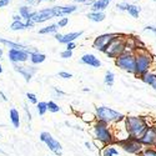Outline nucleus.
I'll list each match as a JSON object with an SVG mask.
<instances>
[{
	"label": "nucleus",
	"mask_w": 156,
	"mask_h": 156,
	"mask_svg": "<svg viewBox=\"0 0 156 156\" xmlns=\"http://www.w3.org/2000/svg\"><path fill=\"white\" fill-rule=\"evenodd\" d=\"M126 49H127V39H125L118 34L111 40V43L108 45V48L104 50V54H106L109 58L116 59L118 56H120Z\"/></svg>",
	"instance_id": "4"
},
{
	"label": "nucleus",
	"mask_w": 156,
	"mask_h": 156,
	"mask_svg": "<svg viewBox=\"0 0 156 156\" xmlns=\"http://www.w3.org/2000/svg\"><path fill=\"white\" fill-rule=\"evenodd\" d=\"M87 18L91 20V21H95V23H100L102 20H105L106 15L104 14L102 11H91L87 14Z\"/></svg>",
	"instance_id": "19"
},
{
	"label": "nucleus",
	"mask_w": 156,
	"mask_h": 156,
	"mask_svg": "<svg viewBox=\"0 0 156 156\" xmlns=\"http://www.w3.org/2000/svg\"><path fill=\"white\" fill-rule=\"evenodd\" d=\"M140 79L144 81L145 84H149L154 90H156V75L155 74H151V73H146L142 75Z\"/></svg>",
	"instance_id": "17"
},
{
	"label": "nucleus",
	"mask_w": 156,
	"mask_h": 156,
	"mask_svg": "<svg viewBox=\"0 0 156 156\" xmlns=\"http://www.w3.org/2000/svg\"><path fill=\"white\" fill-rule=\"evenodd\" d=\"M140 6H136V5H129L127 8V11H129V14L134 16V18H137L139 16V12H140Z\"/></svg>",
	"instance_id": "29"
},
{
	"label": "nucleus",
	"mask_w": 156,
	"mask_h": 156,
	"mask_svg": "<svg viewBox=\"0 0 156 156\" xmlns=\"http://www.w3.org/2000/svg\"><path fill=\"white\" fill-rule=\"evenodd\" d=\"M83 64H86V65H90L93 68H100L101 66V61L93 54H85L83 55L81 60H80Z\"/></svg>",
	"instance_id": "15"
},
{
	"label": "nucleus",
	"mask_w": 156,
	"mask_h": 156,
	"mask_svg": "<svg viewBox=\"0 0 156 156\" xmlns=\"http://www.w3.org/2000/svg\"><path fill=\"white\" fill-rule=\"evenodd\" d=\"M11 0H0V8H5L10 4Z\"/></svg>",
	"instance_id": "38"
},
{
	"label": "nucleus",
	"mask_w": 156,
	"mask_h": 156,
	"mask_svg": "<svg viewBox=\"0 0 156 156\" xmlns=\"http://www.w3.org/2000/svg\"><path fill=\"white\" fill-rule=\"evenodd\" d=\"M75 48H76V45H75L74 41H70V43L66 44V49H68V50H74Z\"/></svg>",
	"instance_id": "39"
},
{
	"label": "nucleus",
	"mask_w": 156,
	"mask_h": 156,
	"mask_svg": "<svg viewBox=\"0 0 156 156\" xmlns=\"http://www.w3.org/2000/svg\"><path fill=\"white\" fill-rule=\"evenodd\" d=\"M118 35V34H102V35H99L98 37H95V40L93 43V46L94 49L99 50V51H102L108 48V45L111 43L112 39Z\"/></svg>",
	"instance_id": "11"
},
{
	"label": "nucleus",
	"mask_w": 156,
	"mask_h": 156,
	"mask_svg": "<svg viewBox=\"0 0 156 156\" xmlns=\"http://www.w3.org/2000/svg\"><path fill=\"white\" fill-rule=\"evenodd\" d=\"M111 0H95V3L91 5V11H102L105 10Z\"/></svg>",
	"instance_id": "18"
},
{
	"label": "nucleus",
	"mask_w": 156,
	"mask_h": 156,
	"mask_svg": "<svg viewBox=\"0 0 156 156\" xmlns=\"http://www.w3.org/2000/svg\"><path fill=\"white\" fill-rule=\"evenodd\" d=\"M80 116H81V119H83L84 122H89V124H91V122H94L95 120H98L96 115H94V114H91V112H83Z\"/></svg>",
	"instance_id": "25"
},
{
	"label": "nucleus",
	"mask_w": 156,
	"mask_h": 156,
	"mask_svg": "<svg viewBox=\"0 0 156 156\" xmlns=\"http://www.w3.org/2000/svg\"><path fill=\"white\" fill-rule=\"evenodd\" d=\"M58 29H59L58 24H51V25H48V27L39 30V34H43V35L44 34H56Z\"/></svg>",
	"instance_id": "23"
},
{
	"label": "nucleus",
	"mask_w": 156,
	"mask_h": 156,
	"mask_svg": "<svg viewBox=\"0 0 156 156\" xmlns=\"http://www.w3.org/2000/svg\"><path fill=\"white\" fill-rule=\"evenodd\" d=\"M14 69H15V71H18L19 74H21L24 77H25V81H30L31 80V77H33V75L37 71V69L36 68H33V66H20V65H18L16 62H14Z\"/></svg>",
	"instance_id": "13"
},
{
	"label": "nucleus",
	"mask_w": 156,
	"mask_h": 156,
	"mask_svg": "<svg viewBox=\"0 0 156 156\" xmlns=\"http://www.w3.org/2000/svg\"><path fill=\"white\" fill-rule=\"evenodd\" d=\"M135 55H136L135 75L141 77L144 74L149 73V69L151 68V64H152V58L146 50H139V49L135 50Z\"/></svg>",
	"instance_id": "5"
},
{
	"label": "nucleus",
	"mask_w": 156,
	"mask_h": 156,
	"mask_svg": "<svg viewBox=\"0 0 156 156\" xmlns=\"http://www.w3.org/2000/svg\"><path fill=\"white\" fill-rule=\"evenodd\" d=\"M12 20L14 21H20V20H23V16L20 14H15L14 16H12Z\"/></svg>",
	"instance_id": "40"
},
{
	"label": "nucleus",
	"mask_w": 156,
	"mask_h": 156,
	"mask_svg": "<svg viewBox=\"0 0 156 156\" xmlns=\"http://www.w3.org/2000/svg\"><path fill=\"white\" fill-rule=\"evenodd\" d=\"M154 2H156V0H154Z\"/></svg>",
	"instance_id": "50"
},
{
	"label": "nucleus",
	"mask_w": 156,
	"mask_h": 156,
	"mask_svg": "<svg viewBox=\"0 0 156 156\" xmlns=\"http://www.w3.org/2000/svg\"><path fill=\"white\" fill-rule=\"evenodd\" d=\"M59 76L62 77V79H71V77H73V75L70 73H66V71H60Z\"/></svg>",
	"instance_id": "36"
},
{
	"label": "nucleus",
	"mask_w": 156,
	"mask_h": 156,
	"mask_svg": "<svg viewBox=\"0 0 156 156\" xmlns=\"http://www.w3.org/2000/svg\"><path fill=\"white\" fill-rule=\"evenodd\" d=\"M35 11L36 10H34L31 8V5H24V6L19 8V14L23 16L24 20H31L34 14H35Z\"/></svg>",
	"instance_id": "16"
},
{
	"label": "nucleus",
	"mask_w": 156,
	"mask_h": 156,
	"mask_svg": "<svg viewBox=\"0 0 156 156\" xmlns=\"http://www.w3.org/2000/svg\"><path fill=\"white\" fill-rule=\"evenodd\" d=\"M114 80H115V75H114V73L108 71V73L105 74V79H104L105 84H106L108 86H112V85H114Z\"/></svg>",
	"instance_id": "28"
},
{
	"label": "nucleus",
	"mask_w": 156,
	"mask_h": 156,
	"mask_svg": "<svg viewBox=\"0 0 156 156\" xmlns=\"http://www.w3.org/2000/svg\"><path fill=\"white\" fill-rule=\"evenodd\" d=\"M48 110L50 112H59L60 111V108H59L58 104H55L54 101H49L48 102Z\"/></svg>",
	"instance_id": "30"
},
{
	"label": "nucleus",
	"mask_w": 156,
	"mask_h": 156,
	"mask_svg": "<svg viewBox=\"0 0 156 156\" xmlns=\"http://www.w3.org/2000/svg\"><path fill=\"white\" fill-rule=\"evenodd\" d=\"M36 109H37V112L39 115H45V112L48 111V102L45 101H40V102H37L36 104Z\"/></svg>",
	"instance_id": "26"
},
{
	"label": "nucleus",
	"mask_w": 156,
	"mask_h": 156,
	"mask_svg": "<svg viewBox=\"0 0 156 156\" xmlns=\"http://www.w3.org/2000/svg\"><path fill=\"white\" fill-rule=\"evenodd\" d=\"M116 66L120 68L121 70H125L130 74L135 75V70H136V55L134 50H125L124 53L115 59Z\"/></svg>",
	"instance_id": "2"
},
{
	"label": "nucleus",
	"mask_w": 156,
	"mask_h": 156,
	"mask_svg": "<svg viewBox=\"0 0 156 156\" xmlns=\"http://www.w3.org/2000/svg\"><path fill=\"white\" fill-rule=\"evenodd\" d=\"M27 98H28V100H29L31 104H37V99H36V95H35V94L28 93V94H27Z\"/></svg>",
	"instance_id": "34"
},
{
	"label": "nucleus",
	"mask_w": 156,
	"mask_h": 156,
	"mask_svg": "<svg viewBox=\"0 0 156 156\" xmlns=\"http://www.w3.org/2000/svg\"><path fill=\"white\" fill-rule=\"evenodd\" d=\"M85 145H86V147H89V149H91V150H93V149H94V147H93V146H91V144H90V142H87V141H86V142H85Z\"/></svg>",
	"instance_id": "44"
},
{
	"label": "nucleus",
	"mask_w": 156,
	"mask_h": 156,
	"mask_svg": "<svg viewBox=\"0 0 156 156\" xmlns=\"http://www.w3.org/2000/svg\"><path fill=\"white\" fill-rule=\"evenodd\" d=\"M45 59H46L45 54H41V53H39V51H35V53L30 54V61H31V64H34V65H37V64L44 62Z\"/></svg>",
	"instance_id": "20"
},
{
	"label": "nucleus",
	"mask_w": 156,
	"mask_h": 156,
	"mask_svg": "<svg viewBox=\"0 0 156 156\" xmlns=\"http://www.w3.org/2000/svg\"><path fill=\"white\" fill-rule=\"evenodd\" d=\"M58 25H59V28H65L66 25L69 24V18H65V16H62L58 23H56Z\"/></svg>",
	"instance_id": "32"
},
{
	"label": "nucleus",
	"mask_w": 156,
	"mask_h": 156,
	"mask_svg": "<svg viewBox=\"0 0 156 156\" xmlns=\"http://www.w3.org/2000/svg\"><path fill=\"white\" fill-rule=\"evenodd\" d=\"M60 56L62 58V59H69V58H71L73 56V50H65V51H62V53L60 54Z\"/></svg>",
	"instance_id": "33"
},
{
	"label": "nucleus",
	"mask_w": 156,
	"mask_h": 156,
	"mask_svg": "<svg viewBox=\"0 0 156 156\" xmlns=\"http://www.w3.org/2000/svg\"><path fill=\"white\" fill-rule=\"evenodd\" d=\"M2 55H3V49L0 48V56H2Z\"/></svg>",
	"instance_id": "47"
},
{
	"label": "nucleus",
	"mask_w": 156,
	"mask_h": 156,
	"mask_svg": "<svg viewBox=\"0 0 156 156\" xmlns=\"http://www.w3.org/2000/svg\"><path fill=\"white\" fill-rule=\"evenodd\" d=\"M115 144L120 145L126 152L129 154H140L144 150V145L140 142L139 139H134V137H126L122 140H116Z\"/></svg>",
	"instance_id": "7"
},
{
	"label": "nucleus",
	"mask_w": 156,
	"mask_h": 156,
	"mask_svg": "<svg viewBox=\"0 0 156 156\" xmlns=\"http://www.w3.org/2000/svg\"><path fill=\"white\" fill-rule=\"evenodd\" d=\"M40 140H41L43 142H45V144L48 145V147H49L51 151H53L55 155L60 156V155L62 154V147H61V145H60V142H59L58 140H55L49 133H46V131L41 133V134H40Z\"/></svg>",
	"instance_id": "9"
},
{
	"label": "nucleus",
	"mask_w": 156,
	"mask_h": 156,
	"mask_svg": "<svg viewBox=\"0 0 156 156\" xmlns=\"http://www.w3.org/2000/svg\"><path fill=\"white\" fill-rule=\"evenodd\" d=\"M10 29L12 31H19V30H24V29H29V25H28L27 21L23 23V20H20V21H12L11 25H10Z\"/></svg>",
	"instance_id": "21"
},
{
	"label": "nucleus",
	"mask_w": 156,
	"mask_h": 156,
	"mask_svg": "<svg viewBox=\"0 0 156 156\" xmlns=\"http://www.w3.org/2000/svg\"><path fill=\"white\" fill-rule=\"evenodd\" d=\"M0 152H2V154H5V152H4V151H3L2 149H0Z\"/></svg>",
	"instance_id": "48"
},
{
	"label": "nucleus",
	"mask_w": 156,
	"mask_h": 156,
	"mask_svg": "<svg viewBox=\"0 0 156 156\" xmlns=\"http://www.w3.org/2000/svg\"><path fill=\"white\" fill-rule=\"evenodd\" d=\"M3 73V66H2V64H0V74Z\"/></svg>",
	"instance_id": "46"
},
{
	"label": "nucleus",
	"mask_w": 156,
	"mask_h": 156,
	"mask_svg": "<svg viewBox=\"0 0 156 156\" xmlns=\"http://www.w3.org/2000/svg\"><path fill=\"white\" fill-rule=\"evenodd\" d=\"M0 95H2V98H3V100H5V101L8 100V98H6V96H5V95H4V94H3L2 91H0Z\"/></svg>",
	"instance_id": "45"
},
{
	"label": "nucleus",
	"mask_w": 156,
	"mask_h": 156,
	"mask_svg": "<svg viewBox=\"0 0 156 156\" xmlns=\"http://www.w3.org/2000/svg\"><path fill=\"white\" fill-rule=\"evenodd\" d=\"M53 18H56L54 6L53 8H44V9H40V10H36L31 20L35 24H41V23H45V21H48L50 19H53Z\"/></svg>",
	"instance_id": "8"
},
{
	"label": "nucleus",
	"mask_w": 156,
	"mask_h": 156,
	"mask_svg": "<svg viewBox=\"0 0 156 156\" xmlns=\"http://www.w3.org/2000/svg\"><path fill=\"white\" fill-rule=\"evenodd\" d=\"M81 35H83V31L69 33V34H65V35L56 33V34H55V39H56L59 43H61V44H68V43H70V41L76 40V39H77V37H80Z\"/></svg>",
	"instance_id": "14"
},
{
	"label": "nucleus",
	"mask_w": 156,
	"mask_h": 156,
	"mask_svg": "<svg viewBox=\"0 0 156 156\" xmlns=\"http://www.w3.org/2000/svg\"><path fill=\"white\" fill-rule=\"evenodd\" d=\"M145 30H151V31H154V33L156 34V28H155V27H146Z\"/></svg>",
	"instance_id": "41"
},
{
	"label": "nucleus",
	"mask_w": 156,
	"mask_h": 156,
	"mask_svg": "<svg viewBox=\"0 0 156 156\" xmlns=\"http://www.w3.org/2000/svg\"><path fill=\"white\" fill-rule=\"evenodd\" d=\"M155 127H156V125H155ZM155 147H156V141H155Z\"/></svg>",
	"instance_id": "49"
},
{
	"label": "nucleus",
	"mask_w": 156,
	"mask_h": 156,
	"mask_svg": "<svg viewBox=\"0 0 156 156\" xmlns=\"http://www.w3.org/2000/svg\"><path fill=\"white\" fill-rule=\"evenodd\" d=\"M94 3H95V0H87V2H86L85 4H86V5H93Z\"/></svg>",
	"instance_id": "43"
},
{
	"label": "nucleus",
	"mask_w": 156,
	"mask_h": 156,
	"mask_svg": "<svg viewBox=\"0 0 156 156\" xmlns=\"http://www.w3.org/2000/svg\"><path fill=\"white\" fill-rule=\"evenodd\" d=\"M129 5H130V4H127V3H120V4H118V6H116V8H118L119 10H126V11H127Z\"/></svg>",
	"instance_id": "37"
},
{
	"label": "nucleus",
	"mask_w": 156,
	"mask_h": 156,
	"mask_svg": "<svg viewBox=\"0 0 156 156\" xmlns=\"http://www.w3.org/2000/svg\"><path fill=\"white\" fill-rule=\"evenodd\" d=\"M112 155H119V151L116 150L115 147L108 145L105 146V149H104V152H102V156H112Z\"/></svg>",
	"instance_id": "27"
},
{
	"label": "nucleus",
	"mask_w": 156,
	"mask_h": 156,
	"mask_svg": "<svg viewBox=\"0 0 156 156\" xmlns=\"http://www.w3.org/2000/svg\"><path fill=\"white\" fill-rule=\"evenodd\" d=\"M74 2H75V3H79V4H85L87 0H74Z\"/></svg>",
	"instance_id": "42"
},
{
	"label": "nucleus",
	"mask_w": 156,
	"mask_h": 156,
	"mask_svg": "<svg viewBox=\"0 0 156 156\" xmlns=\"http://www.w3.org/2000/svg\"><path fill=\"white\" fill-rule=\"evenodd\" d=\"M96 118L98 120H102L108 124H111V122L124 121L126 116L120 114L119 111H115L106 106H100V108H96Z\"/></svg>",
	"instance_id": "6"
},
{
	"label": "nucleus",
	"mask_w": 156,
	"mask_h": 156,
	"mask_svg": "<svg viewBox=\"0 0 156 156\" xmlns=\"http://www.w3.org/2000/svg\"><path fill=\"white\" fill-rule=\"evenodd\" d=\"M43 2H55V0H27V3L29 5H37V4H40Z\"/></svg>",
	"instance_id": "35"
},
{
	"label": "nucleus",
	"mask_w": 156,
	"mask_h": 156,
	"mask_svg": "<svg viewBox=\"0 0 156 156\" xmlns=\"http://www.w3.org/2000/svg\"><path fill=\"white\" fill-rule=\"evenodd\" d=\"M140 142L144 146H155V141H156V127L155 126H149L146 130V133L142 135L140 139Z\"/></svg>",
	"instance_id": "12"
},
{
	"label": "nucleus",
	"mask_w": 156,
	"mask_h": 156,
	"mask_svg": "<svg viewBox=\"0 0 156 156\" xmlns=\"http://www.w3.org/2000/svg\"><path fill=\"white\" fill-rule=\"evenodd\" d=\"M0 43L4 44L5 46H8L9 49H27V46L14 43V41H10V40H6V39H0Z\"/></svg>",
	"instance_id": "24"
},
{
	"label": "nucleus",
	"mask_w": 156,
	"mask_h": 156,
	"mask_svg": "<svg viewBox=\"0 0 156 156\" xmlns=\"http://www.w3.org/2000/svg\"><path fill=\"white\" fill-rule=\"evenodd\" d=\"M9 60L14 64H19V62H25L28 59H30V54L28 53L27 49H9L8 53Z\"/></svg>",
	"instance_id": "10"
},
{
	"label": "nucleus",
	"mask_w": 156,
	"mask_h": 156,
	"mask_svg": "<svg viewBox=\"0 0 156 156\" xmlns=\"http://www.w3.org/2000/svg\"><path fill=\"white\" fill-rule=\"evenodd\" d=\"M10 120L14 127H19L20 126V118H19V111L16 109H11L10 110Z\"/></svg>",
	"instance_id": "22"
},
{
	"label": "nucleus",
	"mask_w": 156,
	"mask_h": 156,
	"mask_svg": "<svg viewBox=\"0 0 156 156\" xmlns=\"http://www.w3.org/2000/svg\"><path fill=\"white\" fill-rule=\"evenodd\" d=\"M140 156H156V150L151 147H146L140 152Z\"/></svg>",
	"instance_id": "31"
},
{
	"label": "nucleus",
	"mask_w": 156,
	"mask_h": 156,
	"mask_svg": "<svg viewBox=\"0 0 156 156\" xmlns=\"http://www.w3.org/2000/svg\"><path fill=\"white\" fill-rule=\"evenodd\" d=\"M124 122L129 136L134 139H140L149 129L146 120L141 116H127L125 118Z\"/></svg>",
	"instance_id": "1"
},
{
	"label": "nucleus",
	"mask_w": 156,
	"mask_h": 156,
	"mask_svg": "<svg viewBox=\"0 0 156 156\" xmlns=\"http://www.w3.org/2000/svg\"><path fill=\"white\" fill-rule=\"evenodd\" d=\"M94 133L96 139H99L101 142H104L105 145H112L115 144V135L112 133V130L109 127V124L102 121V120H98L96 124L94 125Z\"/></svg>",
	"instance_id": "3"
}]
</instances>
